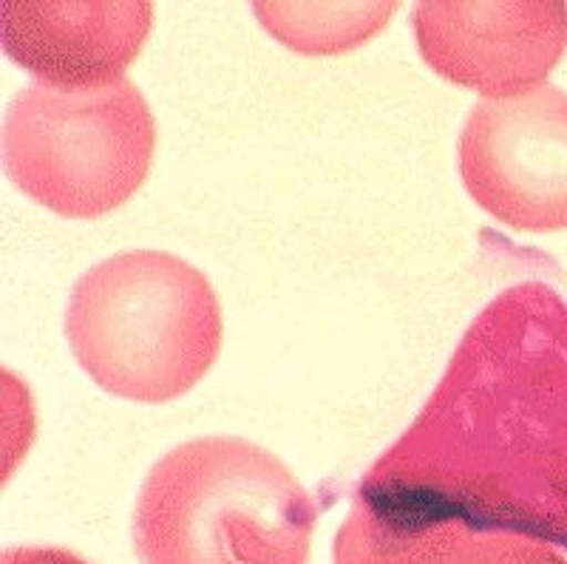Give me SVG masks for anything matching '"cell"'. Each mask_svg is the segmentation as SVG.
Masks as SVG:
<instances>
[{
  "instance_id": "1",
  "label": "cell",
  "mask_w": 567,
  "mask_h": 564,
  "mask_svg": "<svg viewBox=\"0 0 567 564\" xmlns=\"http://www.w3.org/2000/svg\"><path fill=\"white\" fill-rule=\"evenodd\" d=\"M354 496L471 533L567 551V304L548 284L505 289Z\"/></svg>"
},
{
  "instance_id": "2",
  "label": "cell",
  "mask_w": 567,
  "mask_h": 564,
  "mask_svg": "<svg viewBox=\"0 0 567 564\" xmlns=\"http://www.w3.org/2000/svg\"><path fill=\"white\" fill-rule=\"evenodd\" d=\"M318 505L272 451L196 437L148 471L131 520L140 564H310Z\"/></svg>"
},
{
  "instance_id": "3",
  "label": "cell",
  "mask_w": 567,
  "mask_h": 564,
  "mask_svg": "<svg viewBox=\"0 0 567 564\" xmlns=\"http://www.w3.org/2000/svg\"><path fill=\"white\" fill-rule=\"evenodd\" d=\"M65 340L103 391L134 403H171L219 358V296L185 258L116 253L85 269L71 289Z\"/></svg>"
},
{
  "instance_id": "4",
  "label": "cell",
  "mask_w": 567,
  "mask_h": 564,
  "mask_svg": "<svg viewBox=\"0 0 567 564\" xmlns=\"http://www.w3.org/2000/svg\"><path fill=\"white\" fill-rule=\"evenodd\" d=\"M156 122L131 80L97 89L32 83L9 103L3 167L18 191L63 218L114 213L148 180Z\"/></svg>"
},
{
  "instance_id": "5",
  "label": "cell",
  "mask_w": 567,
  "mask_h": 564,
  "mask_svg": "<svg viewBox=\"0 0 567 564\" xmlns=\"http://www.w3.org/2000/svg\"><path fill=\"white\" fill-rule=\"evenodd\" d=\"M468 196L499 225L567 230V94L539 85L508 100H480L457 142Z\"/></svg>"
},
{
  "instance_id": "6",
  "label": "cell",
  "mask_w": 567,
  "mask_h": 564,
  "mask_svg": "<svg viewBox=\"0 0 567 564\" xmlns=\"http://www.w3.org/2000/svg\"><path fill=\"white\" fill-rule=\"evenodd\" d=\"M425 65L483 100L545 85L567 52L561 0H423L412 12Z\"/></svg>"
},
{
  "instance_id": "7",
  "label": "cell",
  "mask_w": 567,
  "mask_h": 564,
  "mask_svg": "<svg viewBox=\"0 0 567 564\" xmlns=\"http://www.w3.org/2000/svg\"><path fill=\"white\" fill-rule=\"evenodd\" d=\"M154 27L148 0H3V52L38 83L97 89L123 80Z\"/></svg>"
},
{
  "instance_id": "8",
  "label": "cell",
  "mask_w": 567,
  "mask_h": 564,
  "mask_svg": "<svg viewBox=\"0 0 567 564\" xmlns=\"http://www.w3.org/2000/svg\"><path fill=\"white\" fill-rule=\"evenodd\" d=\"M398 9V0H347V3L256 0L252 3L256 20L278 43L310 58L352 52L374 34H381Z\"/></svg>"
},
{
  "instance_id": "9",
  "label": "cell",
  "mask_w": 567,
  "mask_h": 564,
  "mask_svg": "<svg viewBox=\"0 0 567 564\" xmlns=\"http://www.w3.org/2000/svg\"><path fill=\"white\" fill-rule=\"evenodd\" d=\"M471 531L423 525L378 511L352 496L332 545V564H454Z\"/></svg>"
},
{
  "instance_id": "10",
  "label": "cell",
  "mask_w": 567,
  "mask_h": 564,
  "mask_svg": "<svg viewBox=\"0 0 567 564\" xmlns=\"http://www.w3.org/2000/svg\"><path fill=\"white\" fill-rule=\"evenodd\" d=\"M454 564H567L554 545L511 533H471Z\"/></svg>"
},
{
  "instance_id": "11",
  "label": "cell",
  "mask_w": 567,
  "mask_h": 564,
  "mask_svg": "<svg viewBox=\"0 0 567 564\" xmlns=\"http://www.w3.org/2000/svg\"><path fill=\"white\" fill-rule=\"evenodd\" d=\"M0 564H89L78 553L65 551V547H32L20 545L9 547L0 556Z\"/></svg>"
}]
</instances>
